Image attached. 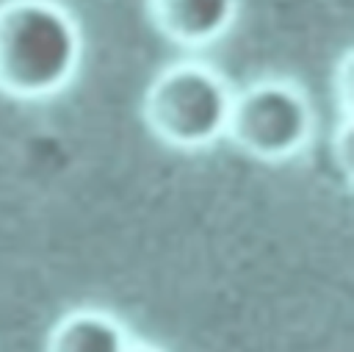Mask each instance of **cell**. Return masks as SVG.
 I'll return each mask as SVG.
<instances>
[{"mask_svg": "<svg viewBox=\"0 0 354 352\" xmlns=\"http://www.w3.org/2000/svg\"><path fill=\"white\" fill-rule=\"evenodd\" d=\"M230 100L216 75L199 67L169 69L149 89L147 119L171 144L196 147L227 127Z\"/></svg>", "mask_w": 354, "mask_h": 352, "instance_id": "cell-2", "label": "cell"}, {"mask_svg": "<svg viewBox=\"0 0 354 352\" xmlns=\"http://www.w3.org/2000/svg\"><path fill=\"white\" fill-rule=\"evenodd\" d=\"M133 352H149V349H133Z\"/></svg>", "mask_w": 354, "mask_h": 352, "instance_id": "cell-6", "label": "cell"}, {"mask_svg": "<svg viewBox=\"0 0 354 352\" xmlns=\"http://www.w3.org/2000/svg\"><path fill=\"white\" fill-rule=\"evenodd\" d=\"M53 352H127L122 330L97 313L72 316L53 338Z\"/></svg>", "mask_w": 354, "mask_h": 352, "instance_id": "cell-5", "label": "cell"}, {"mask_svg": "<svg viewBox=\"0 0 354 352\" xmlns=\"http://www.w3.org/2000/svg\"><path fill=\"white\" fill-rule=\"evenodd\" d=\"M227 127L243 150L263 158H279L304 144L310 111L293 89L266 83L230 105Z\"/></svg>", "mask_w": 354, "mask_h": 352, "instance_id": "cell-3", "label": "cell"}, {"mask_svg": "<svg viewBox=\"0 0 354 352\" xmlns=\"http://www.w3.org/2000/svg\"><path fill=\"white\" fill-rule=\"evenodd\" d=\"M235 0H152L155 22L183 44H202L218 36Z\"/></svg>", "mask_w": 354, "mask_h": 352, "instance_id": "cell-4", "label": "cell"}, {"mask_svg": "<svg viewBox=\"0 0 354 352\" xmlns=\"http://www.w3.org/2000/svg\"><path fill=\"white\" fill-rule=\"evenodd\" d=\"M72 19L44 0L0 6V89L14 97L58 91L77 64Z\"/></svg>", "mask_w": 354, "mask_h": 352, "instance_id": "cell-1", "label": "cell"}]
</instances>
